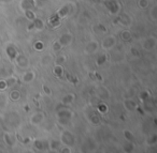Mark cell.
Segmentation results:
<instances>
[{"mask_svg": "<svg viewBox=\"0 0 157 153\" xmlns=\"http://www.w3.org/2000/svg\"><path fill=\"white\" fill-rule=\"evenodd\" d=\"M60 142L65 144L66 147H73L75 144V137L71 132L69 131H64L60 134Z\"/></svg>", "mask_w": 157, "mask_h": 153, "instance_id": "6da1fadb", "label": "cell"}, {"mask_svg": "<svg viewBox=\"0 0 157 153\" xmlns=\"http://www.w3.org/2000/svg\"><path fill=\"white\" fill-rule=\"evenodd\" d=\"M71 117H72V112L68 108H62L60 110H58V112H57L58 121H59V123L62 124V125L68 124L70 122V120H71Z\"/></svg>", "mask_w": 157, "mask_h": 153, "instance_id": "7a4b0ae2", "label": "cell"}, {"mask_svg": "<svg viewBox=\"0 0 157 153\" xmlns=\"http://www.w3.org/2000/svg\"><path fill=\"white\" fill-rule=\"evenodd\" d=\"M15 63L20 69H23V70H26L28 66H29V58L26 56V55H23V54H17V56L15 57L14 59Z\"/></svg>", "mask_w": 157, "mask_h": 153, "instance_id": "3957f363", "label": "cell"}, {"mask_svg": "<svg viewBox=\"0 0 157 153\" xmlns=\"http://www.w3.org/2000/svg\"><path fill=\"white\" fill-rule=\"evenodd\" d=\"M115 44H116L115 36H114V35H108L107 38L103 39V41L101 43V47L106 50H110V49H112Z\"/></svg>", "mask_w": 157, "mask_h": 153, "instance_id": "277c9868", "label": "cell"}, {"mask_svg": "<svg viewBox=\"0 0 157 153\" xmlns=\"http://www.w3.org/2000/svg\"><path fill=\"white\" fill-rule=\"evenodd\" d=\"M156 45H157V40L155 36H148V38L145 39L142 43L143 48H144L145 50H148V51L155 49V48H156Z\"/></svg>", "mask_w": 157, "mask_h": 153, "instance_id": "5b68a950", "label": "cell"}, {"mask_svg": "<svg viewBox=\"0 0 157 153\" xmlns=\"http://www.w3.org/2000/svg\"><path fill=\"white\" fill-rule=\"evenodd\" d=\"M45 119V114L42 112H37L35 114L31 115L30 117V123L33 125H38V124H41Z\"/></svg>", "mask_w": 157, "mask_h": 153, "instance_id": "8992f818", "label": "cell"}, {"mask_svg": "<svg viewBox=\"0 0 157 153\" xmlns=\"http://www.w3.org/2000/svg\"><path fill=\"white\" fill-rule=\"evenodd\" d=\"M98 48H99V43L97 41H89L84 48V53L87 55H93L97 51Z\"/></svg>", "mask_w": 157, "mask_h": 153, "instance_id": "52a82bcc", "label": "cell"}, {"mask_svg": "<svg viewBox=\"0 0 157 153\" xmlns=\"http://www.w3.org/2000/svg\"><path fill=\"white\" fill-rule=\"evenodd\" d=\"M96 94L101 100H108V99H110V91L108 90V88H106L103 86H98L97 88H96Z\"/></svg>", "mask_w": 157, "mask_h": 153, "instance_id": "ba28073f", "label": "cell"}, {"mask_svg": "<svg viewBox=\"0 0 157 153\" xmlns=\"http://www.w3.org/2000/svg\"><path fill=\"white\" fill-rule=\"evenodd\" d=\"M72 34L71 33H64V34L60 35V38L57 40V41L59 42V44L61 45L62 47L65 46H69V45L72 43Z\"/></svg>", "mask_w": 157, "mask_h": 153, "instance_id": "9c48e42d", "label": "cell"}, {"mask_svg": "<svg viewBox=\"0 0 157 153\" xmlns=\"http://www.w3.org/2000/svg\"><path fill=\"white\" fill-rule=\"evenodd\" d=\"M36 6V0H22L20 3V9L24 12L26 10H33Z\"/></svg>", "mask_w": 157, "mask_h": 153, "instance_id": "30bf717a", "label": "cell"}, {"mask_svg": "<svg viewBox=\"0 0 157 153\" xmlns=\"http://www.w3.org/2000/svg\"><path fill=\"white\" fill-rule=\"evenodd\" d=\"M36 77L37 74L35 73V71H27L22 75V82L29 84V82H33V80L36 79Z\"/></svg>", "mask_w": 157, "mask_h": 153, "instance_id": "8fae6325", "label": "cell"}, {"mask_svg": "<svg viewBox=\"0 0 157 153\" xmlns=\"http://www.w3.org/2000/svg\"><path fill=\"white\" fill-rule=\"evenodd\" d=\"M6 53H7V55H8V57H9V59L14 60L15 57L17 56L18 50L14 44H9L6 47Z\"/></svg>", "mask_w": 157, "mask_h": 153, "instance_id": "7c38bea8", "label": "cell"}, {"mask_svg": "<svg viewBox=\"0 0 157 153\" xmlns=\"http://www.w3.org/2000/svg\"><path fill=\"white\" fill-rule=\"evenodd\" d=\"M123 104H124L125 109L128 110V112H133V110H136L137 107H138L136 102L133 100H131V99H125Z\"/></svg>", "mask_w": 157, "mask_h": 153, "instance_id": "4fadbf2b", "label": "cell"}, {"mask_svg": "<svg viewBox=\"0 0 157 153\" xmlns=\"http://www.w3.org/2000/svg\"><path fill=\"white\" fill-rule=\"evenodd\" d=\"M3 141H4V144H6L8 147H13L15 144V137L12 134L6 132L3 134Z\"/></svg>", "mask_w": 157, "mask_h": 153, "instance_id": "5bb4252c", "label": "cell"}, {"mask_svg": "<svg viewBox=\"0 0 157 153\" xmlns=\"http://www.w3.org/2000/svg\"><path fill=\"white\" fill-rule=\"evenodd\" d=\"M107 6H108V9L110 10V12L113 13V14H114V13H117V12L121 10V6L117 3V1H114V0L109 1V2L107 3Z\"/></svg>", "mask_w": 157, "mask_h": 153, "instance_id": "9a60e30c", "label": "cell"}, {"mask_svg": "<svg viewBox=\"0 0 157 153\" xmlns=\"http://www.w3.org/2000/svg\"><path fill=\"white\" fill-rule=\"evenodd\" d=\"M75 99V95L73 93H68L66 94L65 97L61 99V104L62 105H70Z\"/></svg>", "mask_w": 157, "mask_h": 153, "instance_id": "2e32d148", "label": "cell"}, {"mask_svg": "<svg viewBox=\"0 0 157 153\" xmlns=\"http://www.w3.org/2000/svg\"><path fill=\"white\" fill-rule=\"evenodd\" d=\"M53 73L56 75L58 78H61L62 75H64V68H62V65L60 64H55L53 68Z\"/></svg>", "mask_w": 157, "mask_h": 153, "instance_id": "e0dca14e", "label": "cell"}, {"mask_svg": "<svg viewBox=\"0 0 157 153\" xmlns=\"http://www.w3.org/2000/svg\"><path fill=\"white\" fill-rule=\"evenodd\" d=\"M69 13V6H64L62 8H60L58 11H57V14H56V16L58 18H64L66 16V15L68 14Z\"/></svg>", "mask_w": 157, "mask_h": 153, "instance_id": "ac0fdd59", "label": "cell"}, {"mask_svg": "<svg viewBox=\"0 0 157 153\" xmlns=\"http://www.w3.org/2000/svg\"><path fill=\"white\" fill-rule=\"evenodd\" d=\"M33 24V28L37 30H43V28H44V23H43V21L42 19H40V18H35L33 21H31Z\"/></svg>", "mask_w": 157, "mask_h": 153, "instance_id": "d6986e66", "label": "cell"}, {"mask_svg": "<svg viewBox=\"0 0 157 153\" xmlns=\"http://www.w3.org/2000/svg\"><path fill=\"white\" fill-rule=\"evenodd\" d=\"M121 39L125 42H129L132 39V34L129 30H123L121 32Z\"/></svg>", "mask_w": 157, "mask_h": 153, "instance_id": "ffe728a7", "label": "cell"}, {"mask_svg": "<svg viewBox=\"0 0 157 153\" xmlns=\"http://www.w3.org/2000/svg\"><path fill=\"white\" fill-rule=\"evenodd\" d=\"M9 99L12 101L20 100V99H21V92H20V90H16V89L11 90V92L9 93Z\"/></svg>", "mask_w": 157, "mask_h": 153, "instance_id": "44dd1931", "label": "cell"}, {"mask_svg": "<svg viewBox=\"0 0 157 153\" xmlns=\"http://www.w3.org/2000/svg\"><path fill=\"white\" fill-rule=\"evenodd\" d=\"M88 120L89 122L92 124H94V125H98V124L100 123V118H99V116L97 115V114H92V115H89L88 117Z\"/></svg>", "mask_w": 157, "mask_h": 153, "instance_id": "7402d4cb", "label": "cell"}, {"mask_svg": "<svg viewBox=\"0 0 157 153\" xmlns=\"http://www.w3.org/2000/svg\"><path fill=\"white\" fill-rule=\"evenodd\" d=\"M24 15H25V17H26V19H28L29 21H33V19L37 17L36 14H35V12H33V10H26V11H24Z\"/></svg>", "mask_w": 157, "mask_h": 153, "instance_id": "603a6c76", "label": "cell"}, {"mask_svg": "<svg viewBox=\"0 0 157 153\" xmlns=\"http://www.w3.org/2000/svg\"><path fill=\"white\" fill-rule=\"evenodd\" d=\"M61 146V142L60 141H57V140H51L48 142V148L52 149V150H57V149H61L60 148Z\"/></svg>", "mask_w": 157, "mask_h": 153, "instance_id": "cb8c5ba5", "label": "cell"}, {"mask_svg": "<svg viewBox=\"0 0 157 153\" xmlns=\"http://www.w3.org/2000/svg\"><path fill=\"white\" fill-rule=\"evenodd\" d=\"M7 82V86H8V88H10V87H14L16 84H17V79L15 78L14 76H11V77H8L7 79H4Z\"/></svg>", "mask_w": 157, "mask_h": 153, "instance_id": "d4e9b609", "label": "cell"}, {"mask_svg": "<svg viewBox=\"0 0 157 153\" xmlns=\"http://www.w3.org/2000/svg\"><path fill=\"white\" fill-rule=\"evenodd\" d=\"M150 17L153 21H157V6H153L150 10Z\"/></svg>", "mask_w": 157, "mask_h": 153, "instance_id": "484cf974", "label": "cell"}, {"mask_svg": "<svg viewBox=\"0 0 157 153\" xmlns=\"http://www.w3.org/2000/svg\"><path fill=\"white\" fill-rule=\"evenodd\" d=\"M106 61H107V55H104V54L99 55V56L97 57V59H96L97 65H102L103 63H106Z\"/></svg>", "mask_w": 157, "mask_h": 153, "instance_id": "4316f807", "label": "cell"}, {"mask_svg": "<svg viewBox=\"0 0 157 153\" xmlns=\"http://www.w3.org/2000/svg\"><path fill=\"white\" fill-rule=\"evenodd\" d=\"M123 134H124L125 139H126L127 141H133V140H135V136H133V134L130 132V131L125 129L124 132H123Z\"/></svg>", "mask_w": 157, "mask_h": 153, "instance_id": "83f0119b", "label": "cell"}, {"mask_svg": "<svg viewBox=\"0 0 157 153\" xmlns=\"http://www.w3.org/2000/svg\"><path fill=\"white\" fill-rule=\"evenodd\" d=\"M66 60H67L66 56H64V55H58V56L56 57V59H55V61H54V62H55V64L62 65L66 62Z\"/></svg>", "mask_w": 157, "mask_h": 153, "instance_id": "f1b7e54d", "label": "cell"}, {"mask_svg": "<svg viewBox=\"0 0 157 153\" xmlns=\"http://www.w3.org/2000/svg\"><path fill=\"white\" fill-rule=\"evenodd\" d=\"M33 48L38 51H42V50L44 49V43L42 41H37L35 44H33Z\"/></svg>", "mask_w": 157, "mask_h": 153, "instance_id": "f546056e", "label": "cell"}, {"mask_svg": "<svg viewBox=\"0 0 157 153\" xmlns=\"http://www.w3.org/2000/svg\"><path fill=\"white\" fill-rule=\"evenodd\" d=\"M52 49L54 50V53H59L60 50L62 49V46L59 44V42L58 41H55L52 45Z\"/></svg>", "mask_w": 157, "mask_h": 153, "instance_id": "4dcf8cb0", "label": "cell"}, {"mask_svg": "<svg viewBox=\"0 0 157 153\" xmlns=\"http://www.w3.org/2000/svg\"><path fill=\"white\" fill-rule=\"evenodd\" d=\"M97 109L100 114H106V112H108V106H107V104L100 103L99 105L97 106Z\"/></svg>", "mask_w": 157, "mask_h": 153, "instance_id": "1f68e13d", "label": "cell"}, {"mask_svg": "<svg viewBox=\"0 0 157 153\" xmlns=\"http://www.w3.org/2000/svg\"><path fill=\"white\" fill-rule=\"evenodd\" d=\"M150 4V1L148 0H138V6L140 9H146Z\"/></svg>", "mask_w": 157, "mask_h": 153, "instance_id": "d6a6232c", "label": "cell"}, {"mask_svg": "<svg viewBox=\"0 0 157 153\" xmlns=\"http://www.w3.org/2000/svg\"><path fill=\"white\" fill-rule=\"evenodd\" d=\"M35 147L38 149V150H44L45 149V142L42 140H36L35 141Z\"/></svg>", "mask_w": 157, "mask_h": 153, "instance_id": "836d02e7", "label": "cell"}, {"mask_svg": "<svg viewBox=\"0 0 157 153\" xmlns=\"http://www.w3.org/2000/svg\"><path fill=\"white\" fill-rule=\"evenodd\" d=\"M52 60H53L52 56H50V55H45V56L42 58V63H43V64H48V63L52 62Z\"/></svg>", "mask_w": 157, "mask_h": 153, "instance_id": "e575fe53", "label": "cell"}, {"mask_svg": "<svg viewBox=\"0 0 157 153\" xmlns=\"http://www.w3.org/2000/svg\"><path fill=\"white\" fill-rule=\"evenodd\" d=\"M7 104V101H6V97L2 95V94H0V107H4Z\"/></svg>", "mask_w": 157, "mask_h": 153, "instance_id": "d590c367", "label": "cell"}, {"mask_svg": "<svg viewBox=\"0 0 157 153\" xmlns=\"http://www.w3.org/2000/svg\"><path fill=\"white\" fill-rule=\"evenodd\" d=\"M42 89H43V91H44V93L46 94V95H51V94H52V90H51L50 87H48V86L43 85L42 86Z\"/></svg>", "mask_w": 157, "mask_h": 153, "instance_id": "8d00e7d4", "label": "cell"}, {"mask_svg": "<svg viewBox=\"0 0 157 153\" xmlns=\"http://www.w3.org/2000/svg\"><path fill=\"white\" fill-rule=\"evenodd\" d=\"M7 88H8V86H7L6 80H0V91H3Z\"/></svg>", "mask_w": 157, "mask_h": 153, "instance_id": "74e56055", "label": "cell"}, {"mask_svg": "<svg viewBox=\"0 0 157 153\" xmlns=\"http://www.w3.org/2000/svg\"><path fill=\"white\" fill-rule=\"evenodd\" d=\"M148 97V92H146V91L141 92V94H140V99H141V101H145Z\"/></svg>", "mask_w": 157, "mask_h": 153, "instance_id": "f35d334b", "label": "cell"}, {"mask_svg": "<svg viewBox=\"0 0 157 153\" xmlns=\"http://www.w3.org/2000/svg\"><path fill=\"white\" fill-rule=\"evenodd\" d=\"M156 139H157L156 135H153L152 137H150V139L148 140V142L150 144H156Z\"/></svg>", "mask_w": 157, "mask_h": 153, "instance_id": "ab89813d", "label": "cell"}, {"mask_svg": "<svg viewBox=\"0 0 157 153\" xmlns=\"http://www.w3.org/2000/svg\"><path fill=\"white\" fill-rule=\"evenodd\" d=\"M131 53L135 54V56H138V55H139V53H138V50H136V49H135V48H132V49H131Z\"/></svg>", "mask_w": 157, "mask_h": 153, "instance_id": "60d3db41", "label": "cell"}]
</instances>
